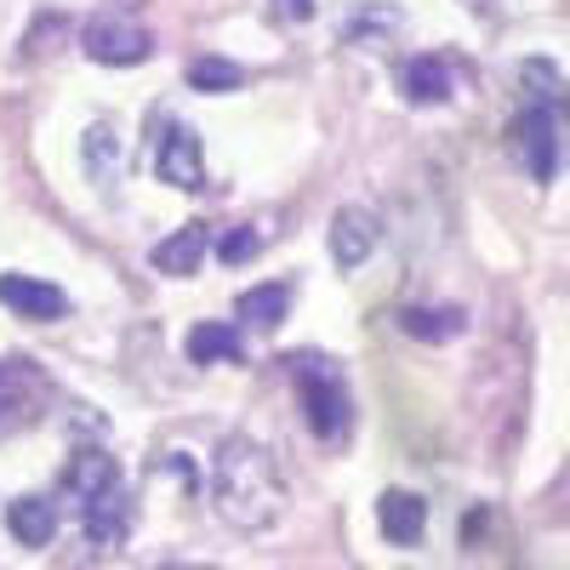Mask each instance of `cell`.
<instances>
[{
	"label": "cell",
	"mask_w": 570,
	"mask_h": 570,
	"mask_svg": "<svg viewBox=\"0 0 570 570\" xmlns=\"http://www.w3.org/2000/svg\"><path fill=\"white\" fill-rule=\"evenodd\" d=\"M212 502L223 513V525L234 531H268L274 519L285 513V480L274 456L246 440V434H228L212 456Z\"/></svg>",
	"instance_id": "6da1fadb"
},
{
	"label": "cell",
	"mask_w": 570,
	"mask_h": 570,
	"mask_svg": "<svg viewBox=\"0 0 570 570\" xmlns=\"http://www.w3.org/2000/svg\"><path fill=\"white\" fill-rule=\"evenodd\" d=\"M292 371V389L303 400V416L314 428V440L325 445H343L348 428H354V400H348V376L337 360H320V354H292L285 360Z\"/></svg>",
	"instance_id": "7a4b0ae2"
},
{
	"label": "cell",
	"mask_w": 570,
	"mask_h": 570,
	"mask_svg": "<svg viewBox=\"0 0 570 570\" xmlns=\"http://www.w3.org/2000/svg\"><path fill=\"white\" fill-rule=\"evenodd\" d=\"M52 411V383L29 354H7L0 360V440L29 434V428Z\"/></svg>",
	"instance_id": "3957f363"
},
{
	"label": "cell",
	"mask_w": 570,
	"mask_h": 570,
	"mask_svg": "<svg viewBox=\"0 0 570 570\" xmlns=\"http://www.w3.org/2000/svg\"><path fill=\"white\" fill-rule=\"evenodd\" d=\"M508 155L525 166L537 183H553L559 177V160H564V137H559V120L548 109H519L508 120Z\"/></svg>",
	"instance_id": "277c9868"
},
{
	"label": "cell",
	"mask_w": 570,
	"mask_h": 570,
	"mask_svg": "<svg viewBox=\"0 0 570 570\" xmlns=\"http://www.w3.org/2000/svg\"><path fill=\"white\" fill-rule=\"evenodd\" d=\"M155 177L166 188H183V195H200V188H206V149H200V131L195 126L166 120L160 149H155Z\"/></svg>",
	"instance_id": "5b68a950"
},
{
	"label": "cell",
	"mask_w": 570,
	"mask_h": 570,
	"mask_svg": "<svg viewBox=\"0 0 570 570\" xmlns=\"http://www.w3.org/2000/svg\"><path fill=\"white\" fill-rule=\"evenodd\" d=\"M86 513V525H80V553H69V564H91V559H109L120 542H126V531H131V502H126V491H109L104 502H91V508H80Z\"/></svg>",
	"instance_id": "8992f818"
},
{
	"label": "cell",
	"mask_w": 570,
	"mask_h": 570,
	"mask_svg": "<svg viewBox=\"0 0 570 570\" xmlns=\"http://www.w3.org/2000/svg\"><path fill=\"white\" fill-rule=\"evenodd\" d=\"M149 52H155V40L142 23H126V18H91L86 23V58L91 63L126 69V63H142Z\"/></svg>",
	"instance_id": "52a82bcc"
},
{
	"label": "cell",
	"mask_w": 570,
	"mask_h": 570,
	"mask_svg": "<svg viewBox=\"0 0 570 570\" xmlns=\"http://www.w3.org/2000/svg\"><path fill=\"white\" fill-rule=\"evenodd\" d=\"M58 491H63V497H75L80 508L104 502L109 491H120V462H115L109 451H98V445H80V451L69 456V468H63Z\"/></svg>",
	"instance_id": "ba28073f"
},
{
	"label": "cell",
	"mask_w": 570,
	"mask_h": 570,
	"mask_svg": "<svg viewBox=\"0 0 570 570\" xmlns=\"http://www.w3.org/2000/svg\"><path fill=\"white\" fill-rule=\"evenodd\" d=\"M376 240H383V223H376L371 206H343L337 217H331V257H337V268H360Z\"/></svg>",
	"instance_id": "9c48e42d"
},
{
	"label": "cell",
	"mask_w": 570,
	"mask_h": 570,
	"mask_svg": "<svg viewBox=\"0 0 570 570\" xmlns=\"http://www.w3.org/2000/svg\"><path fill=\"white\" fill-rule=\"evenodd\" d=\"M0 303H7L18 320H63L69 314L63 285L35 279V274H0Z\"/></svg>",
	"instance_id": "30bf717a"
},
{
	"label": "cell",
	"mask_w": 570,
	"mask_h": 570,
	"mask_svg": "<svg viewBox=\"0 0 570 570\" xmlns=\"http://www.w3.org/2000/svg\"><path fill=\"white\" fill-rule=\"evenodd\" d=\"M206 252H212V228H206V223H188V228L166 234V240L149 252V263H155L160 274H171V279H188V274H200Z\"/></svg>",
	"instance_id": "8fae6325"
},
{
	"label": "cell",
	"mask_w": 570,
	"mask_h": 570,
	"mask_svg": "<svg viewBox=\"0 0 570 570\" xmlns=\"http://www.w3.org/2000/svg\"><path fill=\"white\" fill-rule=\"evenodd\" d=\"M376 525H383V537L394 548H416L422 531H428V502L416 491H383V502H376Z\"/></svg>",
	"instance_id": "7c38bea8"
},
{
	"label": "cell",
	"mask_w": 570,
	"mask_h": 570,
	"mask_svg": "<svg viewBox=\"0 0 570 570\" xmlns=\"http://www.w3.org/2000/svg\"><path fill=\"white\" fill-rule=\"evenodd\" d=\"M7 531L23 548H46L58 537V502L52 497H18V502H7Z\"/></svg>",
	"instance_id": "4fadbf2b"
},
{
	"label": "cell",
	"mask_w": 570,
	"mask_h": 570,
	"mask_svg": "<svg viewBox=\"0 0 570 570\" xmlns=\"http://www.w3.org/2000/svg\"><path fill=\"white\" fill-rule=\"evenodd\" d=\"M519 86H525V104H531V109H548L553 120L570 115V80H564L548 58H531L525 69H519Z\"/></svg>",
	"instance_id": "5bb4252c"
},
{
	"label": "cell",
	"mask_w": 570,
	"mask_h": 570,
	"mask_svg": "<svg viewBox=\"0 0 570 570\" xmlns=\"http://www.w3.org/2000/svg\"><path fill=\"white\" fill-rule=\"evenodd\" d=\"M188 360H195V365H217V360L240 365V360H246V343H240V331H234V325L206 320V325L188 331Z\"/></svg>",
	"instance_id": "9a60e30c"
},
{
	"label": "cell",
	"mask_w": 570,
	"mask_h": 570,
	"mask_svg": "<svg viewBox=\"0 0 570 570\" xmlns=\"http://www.w3.org/2000/svg\"><path fill=\"white\" fill-rule=\"evenodd\" d=\"M400 86H405L411 104H445L451 98V63L445 58H411Z\"/></svg>",
	"instance_id": "2e32d148"
},
{
	"label": "cell",
	"mask_w": 570,
	"mask_h": 570,
	"mask_svg": "<svg viewBox=\"0 0 570 570\" xmlns=\"http://www.w3.org/2000/svg\"><path fill=\"white\" fill-rule=\"evenodd\" d=\"M285 308H292L285 285H252V292H240V303H234V320H246L252 331H274L285 320Z\"/></svg>",
	"instance_id": "e0dca14e"
},
{
	"label": "cell",
	"mask_w": 570,
	"mask_h": 570,
	"mask_svg": "<svg viewBox=\"0 0 570 570\" xmlns=\"http://www.w3.org/2000/svg\"><path fill=\"white\" fill-rule=\"evenodd\" d=\"M400 325H405V337H416V343H451V337L468 331V314L462 308H405Z\"/></svg>",
	"instance_id": "ac0fdd59"
},
{
	"label": "cell",
	"mask_w": 570,
	"mask_h": 570,
	"mask_svg": "<svg viewBox=\"0 0 570 570\" xmlns=\"http://www.w3.org/2000/svg\"><path fill=\"white\" fill-rule=\"evenodd\" d=\"M86 166H91V177L104 183V195H115V183H120V142H115L109 120H98L86 131Z\"/></svg>",
	"instance_id": "d6986e66"
},
{
	"label": "cell",
	"mask_w": 570,
	"mask_h": 570,
	"mask_svg": "<svg viewBox=\"0 0 570 570\" xmlns=\"http://www.w3.org/2000/svg\"><path fill=\"white\" fill-rule=\"evenodd\" d=\"M188 86L195 91H234V86H246V69L228 63V58H195L188 63Z\"/></svg>",
	"instance_id": "ffe728a7"
},
{
	"label": "cell",
	"mask_w": 570,
	"mask_h": 570,
	"mask_svg": "<svg viewBox=\"0 0 570 570\" xmlns=\"http://www.w3.org/2000/svg\"><path fill=\"white\" fill-rule=\"evenodd\" d=\"M257 246H263V234H252V228H228L223 240H217V257L234 268V263H252V257H257Z\"/></svg>",
	"instance_id": "44dd1931"
},
{
	"label": "cell",
	"mask_w": 570,
	"mask_h": 570,
	"mask_svg": "<svg viewBox=\"0 0 570 570\" xmlns=\"http://www.w3.org/2000/svg\"><path fill=\"white\" fill-rule=\"evenodd\" d=\"M279 7H285V12H292L297 23H308V18H314V0H279Z\"/></svg>",
	"instance_id": "7402d4cb"
},
{
	"label": "cell",
	"mask_w": 570,
	"mask_h": 570,
	"mask_svg": "<svg viewBox=\"0 0 570 570\" xmlns=\"http://www.w3.org/2000/svg\"><path fill=\"white\" fill-rule=\"evenodd\" d=\"M160 570H217V564H160Z\"/></svg>",
	"instance_id": "603a6c76"
}]
</instances>
